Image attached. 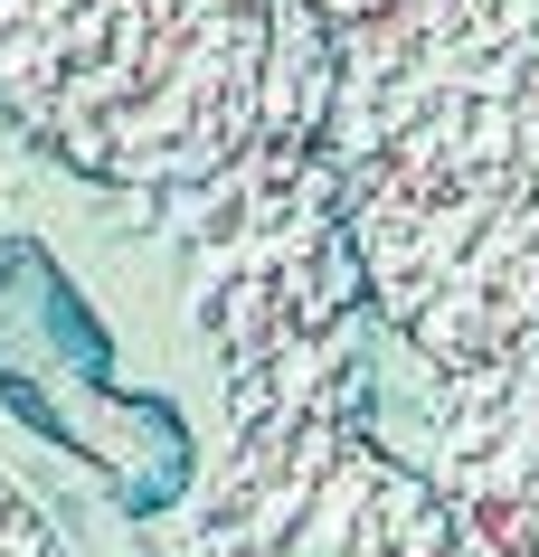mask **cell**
I'll return each instance as SVG.
<instances>
[{"instance_id": "cell-8", "label": "cell", "mask_w": 539, "mask_h": 557, "mask_svg": "<svg viewBox=\"0 0 539 557\" xmlns=\"http://www.w3.org/2000/svg\"><path fill=\"white\" fill-rule=\"evenodd\" d=\"M322 20H369V10H389V0H313Z\"/></svg>"}, {"instance_id": "cell-2", "label": "cell", "mask_w": 539, "mask_h": 557, "mask_svg": "<svg viewBox=\"0 0 539 557\" xmlns=\"http://www.w3.org/2000/svg\"><path fill=\"white\" fill-rule=\"evenodd\" d=\"M161 227L180 246L189 331L228 387V425H294V416L359 425L369 416L389 322L369 302L322 143L246 133L228 161L161 189Z\"/></svg>"}, {"instance_id": "cell-5", "label": "cell", "mask_w": 539, "mask_h": 557, "mask_svg": "<svg viewBox=\"0 0 539 557\" xmlns=\"http://www.w3.org/2000/svg\"><path fill=\"white\" fill-rule=\"evenodd\" d=\"M359 425L426 482L464 557H539V341L426 359L389 331Z\"/></svg>"}, {"instance_id": "cell-4", "label": "cell", "mask_w": 539, "mask_h": 557, "mask_svg": "<svg viewBox=\"0 0 539 557\" xmlns=\"http://www.w3.org/2000/svg\"><path fill=\"white\" fill-rule=\"evenodd\" d=\"M161 557H464L369 425H237L228 463L161 529Z\"/></svg>"}, {"instance_id": "cell-7", "label": "cell", "mask_w": 539, "mask_h": 557, "mask_svg": "<svg viewBox=\"0 0 539 557\" xmlns=\"http://www.w3.org/2000/svg\"><path fill=\"white\" fill-rule=\"evenodd\" d=\"M0 557H66L58 529H48V510H38L20 482H0Z\"/></svg>"}, {"instance_id": "cell-1", "label": "cell", "mask_w": 539, "mask_h": 557, "mask_svg": "<svg viewBox=\"0 0 539 557\" xmlns=\"http://www.w3.org/2000/svg\"><path fill=\"white\" fill-rule=\"evenodd\" d=\"M322 151L397 341L426 359L539 341V0L341 20Z\"/></svg>"}, {"instance_id": "cell-3", "label": "cell", "mask_w": 539, "mask_h": 557, "mask_svg": "<svg viewBox=\"0 0 539 557\" xmlns=\"http://www.w3.org/2000/svg\"><path fill=\"white\" fill-rule=\"evenodd\" d=\"M274 0H0V123L95 180L180 189L256 133Z\"/></svg>"}, {"instance_id": "cell-6", "label": "cell", "mask_w": 539, "mask_h": 557, "mask_svg": "<svg viewBox=\"0 0 539 557\" xmlns=\"http://www.w3.org/2000/svg\"><path fill=\"white\" fill-rule=\"evenodd\" d=\"M331 86H341V20H322L313 0H274V38H266V104H256V133H294V143H322Z\"/></svg>"}]
</instances>
